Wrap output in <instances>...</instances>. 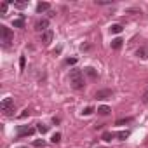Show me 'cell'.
<instances>
[{"instance_id":"obj_11","label":"cell","mask_w":148,"mask_h":148,"mask_svg":"<svg viewBox=\"0 0 148 148\" xmlns=\"http://www.w3.org/2000/svg\"><path fill=\"white\" fill-rule=\"evenodd\" d=\"M12 26H14V28H25V18L21 16V18L14 19V21H12Z\"/></svg>"},{"instance_id":"obj_8","label":"cell","mask_w":148,"mask_h":148,"mask_svg":"<svg viewBox=\"0 0 148 148\" xmlns=\"http://www.w3.org/2000/svg\"><path fill=\"white\" fill-rule=\"evenodd\" d=\"M84 71L87 73V77H89V79H92V80H94V79H98V71H96V70H94L92 66H87V68H86Z\"/></svg>"},{"instance_id":"obj_24","label":"cell","mask_w":148,"mask_h":148,"mask_svg":"<svg viewBox=\"0 0 148 148\" xmlns=\"http://www.w3.org/2000/svg\"><path fill=\"white\" fill-rule=\"evenodd\" d=\"M0 12H2V16H5V12H7V2H4L2 5H0Z\"/></svg>"},{"instance_id":"obj_27","label":"cell","mask_w":148,"mask_h":148,"mask_svg":"<svg viewBox=\"0 0 148 148\" xmlns=\"http://www.w3.org/2000/svg\"><path fill=\"white\" fill-rule=\"evenodd\" d=\"M12 4H14L16 7H25V5H26V2H12Z\"/></svg>"},{"instance_id":"obj_9","label":"cell","mask_w":148,"mask_h":148,"mask_svg":"<svg viewBox=\"0 0 148 148\" xmlns=\"http://www.w3.org/2000/svg\"><path fill=\"white\" fill-rule=\"evenodd\" d=\"M136 54L145 61V59H148V47H139L138 51H136Z\"/></svg>"},{"instance_id":"obj_13","label":"cell","mask_w":148,"mask_h":148,"mask_svg":"<svg viewBox=\"0 0 148 148\" xmlns=\"http://www.w3.org/2000/svg\"><path fill=\"white\" fill-rule=\"evenodd\" d=\"M115 136H117L115 132H110V131H106V132H103V136H101V139H103V141H112V139H113Z\"/></svg>"},{"instance_id":"obj_23","label":"cell","mask_w":148,"mask_h":148,"mask_svg":"<svg viewBox=\"0 0 148 148\" xmlns=\"http://www.w3.org/2000/svg\"><path fill=\"white\" fill-rule=\"evenodd\" d=\"M26 117H30V110H28V108H25V110L19 113V119H26Z\"/></svg>"},{"instance_id":"obj_18","label":"cell","mask_w":148,"mask_h":148,"mask_svg":"<svg viewBox=\"0 0 148 148\" xmlns=\"http://www.w3.org/2000/svg\"><path fill=\"white\" fill-rule=\"evenodd\" d=\"M129 122H132V119H131V117H127V119H120V120H117V122H115V125H125V124H129Z\"/></svg>"},{"instance_id":"obj_3","label":"cell","mask_w":148,"mask_h":148,"mask_svg":"<svg viewBox=\"0 0 148 148\" xmlns=\"http://www.w3.org/2000/svg\"><path fill=\"white\" fill-rule=\"evenodd\" d=\"M12 32H11V28H7V26H0V42H4V44H9L11 40H12Z\"/></svg>"},{"instance_id":"obj_15","label":"cell","mask_w":148,"mask_h":148,"mask_svg":"<svg viewBox=\"0 0 148 148\" xmlns=\"http://www.w3.org/2000/svg\"><path fill=\"white\" fill-rule=\"evenodd\" d=\"M37 131H38L40 134H45V132L49 131V125H45V124L40 122V124H37Z\"/></svg>"},{"instance_id":"obj_5","label":"cell","mask_w":148,"mask_h":148,"mask_svg":"<svg viewBox=\"0 0 148 148\" xmlns=\"http://www.w3.org/2000/svg\"><path fill=\"white\" fill-rule=\"evenodd\" d=\"M35 132V129L28 127V125H19L18 127V138H23V136H32Z\"/></svg>"},{"instance_id":"obj_25","label":"cell","mask_w":148,"mask_h":148,"mask_svg":"<svg viewBox=\"0 0 148 148\" xmlns=\"http://www.w3.org/2000/svg\"><path fill=\"white\" fill-rule=\"evenodd\" d=\"M96 4L98 5H110L112 2H110V0H96Z\"/></svg>"},{"instance_id":"obj_1","label":"cell","mask_w":148,"mask_h":148,"mask_svg":"<svg viewBox=\"0 0 148 148\" xmlns=\"http://www.w3.org/2000/svg\"><path fill=\"white\" fill-rule=\"evenodd\" d=\"M70 84L73 89H84V73L80 70H71L70 71Z\"/></svg>"},{"instance_id":"obj_20","label":"cell","mask_w":148,"mask_h":148,"mask_svg":"<svg viewBox=\"0 0 148 148\" xmlns=\"http://www.w3.org/2000/svg\"><path fill=\"white\" fill-rule=\"evenodd\" d=\"M33 146H37V148H44V146H45V141H44V139H35V141H33Z\"/></svg>"},{"instance_id":"obj_17","label":"cell","mask_w":148,"mask_h":148,"mask_svg":"<svg viewBox=\"0 0 148 148\" xmlns=\"http://www.w3.org/2000/svg\"><path fill=\"white\" fill-rule=\"evenodd\" d=\"M110 112H112L110 106H99V108H98V113H99V115H108Z\"/></svg>"},{"instance_id":"obj_22","label":"cell","mask_w":148,"mask_h":148,"mask_svg":"<svg viewBox=\"0 0 148 148\" xmlns=\"http://www.w3.org/2000/svg\"><path fill=\"white\" fill-rule=\"evenodd\" d=\"M92 112H94V108H92V106H87V108L82 110V115H91Z\"/></svg>"},{"instance_id":"obj_16","label":"cell","mask_w":148,"mask_h":148,"mask_svg":"<svg viewBox=\"0 0 148 148\" xmlns=\"http://www.w3.org/2000/svg\"><path fill=\"white\" fill-rule=\"evenodd\" d=\"M117 138H119L120 141H125V139L129 138V131H120V132H117Z\"/></svg>"},{"instance_id":"obj_10","label":"cell","mask_w":148,"mask_h":148,"mask_svg":"<svg viewBox=\"0 0 148 148\" xmlns=\"http://www.w3.org/2000/svg\"><path fill=\"white\" fill-rule=\"evenodd\" d=\"M51 9V4L49 2H40L38 5H37V12H45V11H49Z\"/></svg>"},{"instance_id":"obj_14","label":"cell","mask_w":148,"mask_h":148,"mask_svg":"<svg viewBox=\"0 0 148 148\" xmlns=\"http://www.w3.org/2000/svg\"><path fill=\"white\" fill-rule=\"evenodd\" d=\"M124 28H122V25H112L110 26V33H113V35H117V33H120Z\"/></svg>"},{"instance_id":"obj_29","label":"cell","mask_w":148,"mask_h":148,"mask_svg":"<svg viewBox=\"0 0 148 148\" xmlns=\"http://www.w3.org/2000/svg\"><path fill=\"white\" fill-rule=\"evenodd\" d=\"M19 148H26V146H19Z\"/></svg>"},{"instance_id":"obj_7","label":"cell","mask_w":148,"mask_h":148,"mask_svg":"<svg viewBox=\"0 0 148 148\" xmlns=\"http://www.w3.org/2000/svg\"><path fill=\"white\" fill-rule=\"evenodd\" d=\"M52 38H54V33H52L51 30H47V32L42 33V44H44V45H49V44L52 42Z\"/></svg>"},{"instance_id":"obj_21","label":"cell","mask_w":148,"mask_h":148,"mask_svg":"<svg viewBox=\"0 0 148 148\" xmlns=\"http://www.w3.org/2000/svg\"><path fill=\"white\" fill-rule=\"evenodd\" d=\"M25 66H26V58H25V56H21V58H19V68H21V70H25Z\"/></svg>"},{"instance_id":"obj_26","label":"cell","mask_w":148,"mask_h":148,"mask_svg":"<svg viewBox=\"0 0 148 148\" xmlns=\"http://www.w3.org/2000/svg\"><path fill=\"white\" fill-rule=\"evenodd\" d=\"M66 64H71V66L77 64V58H68V59H66Z\"/></svg>"},{"instance_id":"obj_6","label":"cell","mask_w":148,"mask_h":148,"mask_svg":"<svg viewBox=\"0 0 148 148\" xmlns=\"http://www.w3.org/2000/svg\"><path fill=\"white\" fill-rule=\"evenodd\" d=\"M47 28H49V19H38L37 23H35V30H38V32H47Z\"/></svg>"},{"instance_id":"obj_28","label":"cell","mask_w":148,"mask_h":148,"mask_svg":"<svg viewBox=\"0 0 148 148\" xmlns=\"http://www.w3.org/2000/svg\"><path fill=\"white\" fill-rule=\"evenodd\" d=\"M143 103H148V91H146L145 96H143Z\"/></svg>"},{"instance_id":"obj_2","label":"cell","mask_w":148,"mask_h":148,"mask_svg":"<svg viewBox=\"0 0 148 148\" xmlns=\"http://www.w3.org/2000/svg\"><path fill=\"white\" fill-rule=\"evenodd\" d=\"M0 110H2L4 113H7V115H11V113L14 112V99H12V98L2 99V103H0Z\"/></svg>"},{"instance_id":"obj_4","label":"cell","mask_w":148,"mask_h":148,"mask_svg":"<svg viewBox=\"0 0 148 148\" xmlns=\"http://www.w3.org/2000/svg\"><path fill=\"white\" fill-rule=\"evenodd\" d=\"M112 96H113V91L112 89H101V91L96 92V99H101V101L103 99H110Z\"/></svg>"},{"instance_id":"obj_19","label":"cell","mask_w":148,"mask_h":148,"mask_svg":"<svg viewBox=\"0 0 148 148\" xmlns=\"http://www.w3.org/2000/svg\"><path fill=\"white\" fill-rule=\"evenodd\" d=\"M51 141H52L54 145H56V143H59V141H61V134H59V132H54V134H52V138H51Z\"/></svg>"},{"instance_id":"obj_12","label":"cell","mask_w":148,"mask_h":148,"mask_svg":"<svg viewBox=\"0 0 148 148\" xmlns=\"http://www.w3.org/2000/svg\"><path fill=\"white\" fill-rule=\"evenodd\" d=\"M122 42H124V40H122V38H119V37H117V38H113V40H112V49L119 51V49L122 47Z\"/></svg>"}]
</instances>
